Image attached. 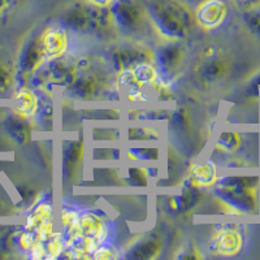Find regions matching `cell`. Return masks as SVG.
Instances as JSON below:
<instances>
[{
    "mask_svg": "<svg viewBox=\"0 0 260 260\" xmlns=\"http://www.w3.org/2000/svg\"><path fill=\"white\" fill-rule=\"evenodd\" d=\"M108 8L113 22L124 31H137L143 25L145 12L136 0H113Z\"/></svg>",
    "mask_w": 260,
    "mask_h": 260,
    "instance_id": "cell-4",
    "label": "cell"
},
{
    "mask_svg": "<svg viewBox=\"0 0 260 260\" xmlns=\"http://www.w3.org/2000/svg\"><path fill=\"white\" fill-rule=\"evenodd\" d=\"M215 195L231 213H254L259 208L255 176H225L216 181Z\"/></svg>",
    "mask_w": 260,
    "mask_h": 260,
    "instance_id": "cell-2",
    "label": "cell"
},
{
    "mask_svg": "<svg viewBox=\"0 0 260 260\" xmlns=\"http://www.w3.org/2000/svg\"><path fill=\"white\" fill-rule=\"evenodd\" d=\"M81 157H82V143H71V146H69L68 150H67V154H65L67 166H77L78 162L81 161Z\"/></svg>",
    "mask_w": 260,
    "mask_h": 260,
    "instance_id": "cell-24",
    "label": "cell"
},
{
    "mask_svg": "<svg viewBox=\"0 0 260 260\" xmlns=\"http://www.w3.org/2000/svg\"><path fill=\"white\" fill-rule=\"evenodd\" d=\"M129 138L133 141H146V139H157V133L152 129H146V127H137V129L129 130Z\"/></svg>",
    "mask_w": 260,
    "mask_h": 260,
    "instance_id": "cell-25",
    "label": "cell"
},
{
    "mask_svg": "<svg viewBox=\"0 0 260 260\" xmlns=\"http://www.w3.org/2000/svg\"><path fill=\"white\" fill-rule=\"evenodd\" d=\"M45 259H57L65 251V241L60 234L52 233L47 240L43 241Z\"/></svg>",
    "mask_w": 260,
    "mask_h": 260,
    "instance_id": "cell-21",
    "label": "cell"
},
{
    "mask_svg": "<svg viewBox=\"0 0 260 260\" xmlns=\"http://www.w3.org/2000/svg\"><path fill=\"white\" fill-rule=\"evenodd\" d=\"M202 255L199 254L198 250L197 248H191V250H182L181 251V254L177 255V259H201Z\"/></svg>",
    "mask_w": 260,
    "mask_h": 260,
    "instance_id": "cell-32",
    "label": "cell"
},
{
    "mask_svg": "<svg viewBox=\"0 0 260 260\" xmlns=\"http://www.w3.org/2000/svg\"><path fill=\"white\" fill-rule=\"evenodd\" d=\"M132 73H133L137 85L141 89L145 85L151 86L159 78V73H157L156 68L151 62H141V64L136 65L134 68H132Z\"/></svg>",
    "mask_w": 260,
    "mask_h": 260,
    "instance_id": "cell-20",
    "label": "cell"
},
{
    "mask_svg": "<svg viewBox=\"0 0 260 260\" xmlns=\"http://www.w3.org/2000/svg\"><path fill=\"white\" fill-rule=\"evenodd\" d=\"M12 86V76L8 69L0 62V94H6Z\"/></svg>",
    "mask_w": 260,
    "mask_h": 260,
    "instance_id": "cell-27",
    "label": "cell"
},
{
    "mask_svg": "<svg viewBox=\"0 0 260 260\" xmlns=\"http://www.w3.org/2000/svg\"><path fill=\"white\" fill-rule=\"evenodd\" d=\"M154 154H157L156 151L147 150V148H132L129 150V155L134 160H152L155 156Z\"/></svg>",
    "mask_w": 260,
    "mask_h": 260,
    "instance_id": "cell-28",
    "label": "cell"
},
{
    "mask_svg": "<svg viewBox=\"0 0 260 260\" xmlns=\"http://www.w3.org/2000/svg\"><path fill=\"white\" fill-rule=\"evenodd\" d=\"M115 257V250L111 246L106 245V243H101L98 245L95 251L92 252L91 259L95 260H111Z\"/></svg>",
    "mask_w": 260,
    "mask_h": 260,
    "instance_id": "cell-26",
    "label": "cell"
},
{
    "mask_svg": "<svg viewBox=\"0 0 260 260\" xmlns=\"http://www.w3.org/2000/svg\"><path fill=\"white\" fill-rule=\"evenodd\" d=\"M78 215H80V213L76 212V211L73 210H64V212H62V216H61V221L65 231H69L71 228H73L74 225H76V222H77V219H78Z\"/></svg>",
    "mask_w": 260,
    "mask_h": 260,
    "instance_id": "cell-29",
    "label": "cell"
},
{
    "mask_svg": "<svg viewBox=\"0 0 260 260\" xmlns=\"http://www.w3.org/2000/svg\"><path fill=\"white\" fill-rule=\"evenodd\" d=\"M233 2L237 4L238 8L242 9L243 12L260 6V0H233Z\"/></svg>",
    "mask_w": 260,
    "mask_h": 260,
    "instance_id": "cell-31",
    "label": "cell"
},
{
    "mask_svg": "<svg viewBox=\"0 0 260 260\" xmlns=\"http://www.w3.org/2000/svg\"><path fill=\"white\" fill-rule=\"evenodd\" d=\"M38 111V96L32 90L21 89L16 95L15 113L21 117L29 118Z\"/></svg>",
    "mask_w": 260,
    "mask_h": 260,
    "instance_id": "cell-13",
    "label": "cell"
},
{
    "mask_svg": "<svg viewBox=\"0 0 260 260\" xmlns=\"http://www.w3.org/2000/svg\"><path fill=\"white\" fill-rule=\"evenodd\" d=\"M51 220H52V206L48 203H39L30 213L25 229L30 232L36 231L39 226L51 221Z\"/></svg>",
    "mask_w": 260,
    "mask_h": 260,
    "instance_id": "cell-19",
    "label": "cell"
},
{
    "mask_svg": "<svg viewBox=\"0 0 260 260\" xmlns=\"http://www.w3.org/2000/svg\"><path fill=\"white\" fill-rule=\"evenodd\" d=\"M51 115H52V108H51V107H46L45 110H42L41 115H39V118H41L42 121L47 122L48 118L51 120V117H52Z\"/></svg>",
    "mask_w": 260,
    "mask_h": 260,
    "instance_id": "cell-33",
    "label": "cell"
},
{
    "mask_svg": "<svg viewBox=\"0 0 260 260\" xmlns=\"http://www.w3.org/2000/svg\"><path fill=\"white\" fill-rule=\"evenodd\" d=\"M243 247V236L238 229L225 228L216 232L210 242L211 252L221 256H236Z\"/></svg>",
    "mask_w": 260,
    "mask_h": 260,
    "instance_id": "cell-7",
    "label": "cell"
},
{
    "mask_svg": "<svg viewBox=\"0 0 260 260\" xmlns=\"http://www.w3.org/2000/svg\"><path fill=\"white\" fill-rule=\"evenodd\" d=\"M90 17H91V4L76 3L67 9L62 15V22L73 31L83 32L90 30Z\"/></svg>",
    "mask_w": 260,
    "mask_h": 260,
    "instance_id": "cell-11",
    "label": "cell"
},
{
    "mask_svg": "<svg viewBox=\"0 0 260 260\" xmlns=\"http://www.w3.org/2000/svg\"><path fill=\"white\" fill-rule=\"evenodd\" d=\"M146 13L155 29L171 41H180L189 34L194 16L181 0H143Z\"/></svg>",
    "mask_w": 260,
    "mask_h": 260,
    "instance_id": "cell-1",
    "label": "cell"
},
{
    "mask_svg": "<svg viewBox=\"0 0 260 260\" xmlns=\"http://www.w3.org/2000/svg\"><path fill=\"white\" fill-rule=\"evenodd\" d=\"M77 67L78 68H87V67H89V60L85 59V57H83V59H80L77 61Z\"/></svg>",
    "mask_w": 260,
    "mask_h": 260,
    "instance_id": "cell-36",
    "label": "cell"
},
{
    "mask_svg": "<svg viewBox=\"0 0 260 260\" xmlns=\"http://www.w3.org/2000/svg\"><path fill=\"white\" fill-rule=\"evenodd\" d=\"M207 61L202 64L201 71H199L202 78L204 81H207V82H215V81L224 77L228 69H229L228 62L224 59H221V57L212 56L207 57Z\"/></svg>",
    "mask_w": 260,
    "mask_h": 260,
    "instance_id": "cell-15",
    "label": "cell"
},
{
    "mask_svg": "<svg viewBox=\"0 0 260 260\" xmlns=\"http://www.w3.org/2000/svg\"><path fill=\"white\" fill-rule=\"evenodd\" d=\"M89 2L96 7H110L113 0H89Z\"/></svg>",
    "mask_w": 260,
    "mask_h": 260,
    "instance_id": "cell-34",
    "label": "cell"
},
{
    "mask_svg": "<svg viewBox=\"0 0 260 260\" xmlns=\"http://www.w3.org/2000/svg\"><path fill=\"white\" fill-rule=\"evenodd\" d=\"M17 0H0V12H3L4 9L8 8L9 4L15 3Z\"/></svg>",
    "mask_w": 260,
    "mask_h": 260,
    "instance_id": "cell-35",
    "label": "cell"
},
{
    "mask_svg": "<svg viewBox=\"0 0 260 260\" xmlns=\"http://www.w3.org/2000/svg\"><path fill=\"white\" fill-rule=\"evenodd\" d=\"M25 120L26 118L21 117L20 115L15 113V115L9 116L6 120V124H4L6 125L7 133L20 145H25L29 141L30 137L29 125L26 124Z\"/></svg>",
    "mask_w": 260,
    "mask_h": 260,
    "instance_id": "cell-14",
    "label": "cell"
},
{
    "mask_svg": "<svg viewBox=\"0 0 260 260\" xmlns=\"http://www.w3.org/2000/svg\"><path fill=\"white\" fill-rule=\"evenodd\" d=\"M185 59V50L177 42H169L160 46L155 53V61L160 73L166 78H173L180 71Z\"/></svg>",
    "mask_w": 260,
    "mask_h": 260,
    "instance_id": "cell-5",
    "label": "cell"
},
{
    "mask_svg": "<svg viewBox=\"0 0 260 260\" xmlns=\"http://www.w3.org/2000/svg\"><path fill=\"white\" fill-rule=\"evenodd\" d=\"M243 21L248 31L254 34L260 39V8H252L250 11H245L243 13Z\"/></svg>",
    "mask_w": 260,
    "mask_h": 260,
    "instance_id": "cell-23",
    "label": "cell"
},
{
    "mask_svg": "<svg viewBox=\"0 0 260 260\" xmlns=\"http://www.w3.org/2000/svg\"><path fill=\"white\" fill-rule=\"evenodd\" d=\"M42 50L47 61L62 56L68 48V34L61 27H50L39 37Z\"/></svg>",
    "mask_w": 260,
    "mask_h": 260,
    "instance_id": "cell-9",
    "label": "cell"
},
{
    "mask_svg": "<svg viewBox=\"0 0 260 260\" xmlns=\"http://www.w3.org/2000/svg\"><path fill=\"white\" fill-rule=\"evenodd\" d=\"M228 16V6L224 0H204L195 9V22L204 30L219 27Z\"/></svg>",
    "mask_w": 260,
    "mask_h": 260,
    "instance_id": "cell-6",
    "label": "cell"
},
{
    "mask_svg": "<svg viewBox=\"0 0 260 260\" xmlns=\"http://www.w3.org/2000/svg\"><path fill=\"white\" fill-rule=\"evenodd\" d=\"M216 145L224 152H234L241 146V136L236 132H225L219 137Z\"/></svg>",
    "mask_w": 260,
    "mask_h": 260,
    "instance_id": "cell-22",
    "label": "cell"
},
{
    "mask_svg": "<svg viewBox=\"0 0 260 260\" xmlns=\"http://www.w3.org/2000/svg\"><path fill=\"white\" fill-rule=\"evenodd\" d=\"M152 55L147 50L134 47V46H118L111 52V61L113 68L120 73L134 68L141 62H151Z\"/></svg>",
    "mask_w": 260,
    "mask_h": 260,
    "instance_id": "cell-8",
    "label": "cell"
},
{
    "mask_svg": "<svg viewBox=\"0 0 260 260\" xmlns=\"http://www.w3.org/2000/svg\"><path fill=\"white\" fill-rule=\"evenodd\" d=\"M160 242L155 238H147L143 240L130 248V251L126 254L127 259H136V260H150L155 259L160 252Z\"/></svg>",
    "mask_w": 260,
    "mask_h": 260,
    "instance_id": "cell-16",
    "label": "cell"
},
{
    "mask_svg": "<svg viewBox=\"0 0 260 260\" xmlns=\"http://www.w3.org/2000/svg\"><path fill=\"white\" fill-rule=\"evenodd\" d=\"M112 24L113 20L108 7H96L91 4L90 30L96 32H107L112 27Z\"/></svg>",
    "mask_w": 260,
    "mask_h": 260,
    "instance_id": "cell-17",
    "label": "cell"
},
{
    "mask_svg": "<svg viewBox=\"0 0 260 260\" xmlns=\"http://www.w3.org/2000/svg\"><path fill=\"white\" fill-rule=\"evenodd\" d=\"M217 181V168L212 161H206L195 166L191 169L189 178L185 181L186 187L190 189H201V187H211Z\"/></svg>",
    "mask_w": 260,
    "mask_h": 260,
    "instance_id": "cell-12",
    "label": "cell"
},
{
    "mask_svg": "<svg viewBox=\"0 0 260 260\" xmlns=\"http://www.w3.org/2000/svg\"><path fill=\"white\" fill-rule=\"evenodd\" d=\"M45 62H47V60H46L45 53L42 50L39 38H34L27 42L20 55L21 72L25 74L36 73Z\"/></svg>",
    "mask_w": 260,
    "mask_h": 260,
    "instance_id": "cell-10",
    "label": "cell"
},
{
    "mask_svg": "<svg viewBox=\"0 0 260 260\" xmlns=\"http://www.w3.org/2000/svg\"><path fill=\"white\" fill-rule=\"evenodd\" d=\"M77 236L87 237L98 245H101L106 242L108 237V228L101 216L92 212H83L78 215L76 225L69 231H65V243H68Z\"/></svg>",
    "mask_w": 260,
    "mask_h": 260,
    "instance_id": "cell-3",
    "label": "cell"
},
{
    "mask_svg": "<svg viewBox=\"0 0 260 260\" xmlns=\"http://www.w3.org/2000/svg\"><path fill=\"white\" fill-rule=\"evenodd\" d=\"M96 90V81L91 76H81L68 86V94L77 99H87Z\"/></svg>",
    "mask_w": 260,
    "mask_h": 260,
    "instance_id": "cell-18",
    "label": "cell"
},
{
    "mask_svg": "<svg viewBox=\"0 0 260 260\" xmlns=\"http://www.w3.org/2000/svg\"><path fill=\"white\" fill-rule=\"evenodd\" d=\"M246 94L250 98H259L260 95V72H257L251 80L248 81Z\"/></svg>",
    "mask_w": 260,
    "mask_h": 260,
    "instance_id": "cell-30",
    "label": "cell"
},
{
    "mask_svg": "<svg viewBox=\"0 0 260 260\" xmlns=\"http://www.w3.org/2000/svg\"><path fill=\"white\" fill-rule=\"evenodd\" d=\"M187 3L192 4V6H198V4H201L202 2H204V0H186Z\"/></svg>",
    "mask_w": 260,
    "mask_h": 260,
    "instance_id": "cell-37",
    "label": "cell"
}]
</instances>
